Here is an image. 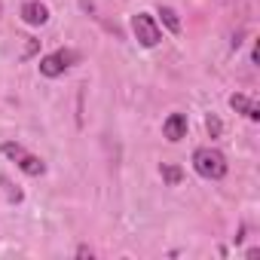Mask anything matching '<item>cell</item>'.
Segmentation results:
<instances>
[{"label":"cell","mask_w":260,"mask_h":260,"mask_svg":"<svg viewBox=\"0 0 260 260\" xmlns=\"http://www.w3.org/2000/svg\"><path fill=\"white\" fill-rule=\"evenodd\" d=\"M159 175H162V181H166L169 187H178V184L184 181V169L175 166V162H162V166H159Z\"/></svg>","instance_id":"9"},{"label":"cell","mask_w":260,"mask_h":260,"mask_svg":"<svg viewBox=\"0 0 260 260\" xmlns=\"http://www.w3.org/2000/svg\"><path fill=\"white\" fill-rule=\"evenodd\" d=\"M37 46H40V40H28V49H25V58H31V55L37 52Z\"/></svg>","instance_id":"12"},{"label":"cell","mask_w":260,"mask_h":260,"mask_svg":"<svg viewBox=\"0 0 260 260\" xmlns=\"http://www.w3.org/2000/svg\"><path fill=\"white\" fill-rule=\"evenodd\" d=\"M22 22L31 28H43L49 22V7L40 4V0H25L22 4Z\"/></svg>","instance_id":"5"},{"label":"cell","mask_w":260,"mask_h":260,"mask_svg":"<svg viewBox=\"0 0 260 260\" xmlns=\"http://www.w3.org/2000/svg\"><path fill=\"white\" fill-rule=\"evenodd\" d=\"M193 169H196V175L205 178V181H223L226 172H230L226 156H223L217 147H211V144L193 150Z\"/></svg>","instance_id":"1"},{"label":"cell","mask_w":260,"mask_h":260,"mask_svg":"<svg viewBox=\"0 0 260 260\" xmlns=\"http://www.w3.org/2000/svg\"><path fill=\"white\" fill-rule=\"evenodd\" d=\"M156 16L162 19V25L169 28V34H181V19H178V10H172V7H159V10H156Z\"/></svg>","instance_id":"8"},{"label":"cell","mask_w":260,"mask_h":260,"mask_svg":"<svg viewBox=\"0 0 260 260\" xmlns=\"http://www.w3.org/2000/svg\"><path fill=\"white\" fill-rule=\"evenodd\" d=\"M74 64H80V52L77 49H55V52H49V55H43L40 58V74L43 77H49V80H55V77H61V74H68Z\"/></svg>","instance_id":"3"},{"label":"cell","mask_w":260,"mask_h":260,"mask_svg":"<svg viewBox=\"0 0 260 260\" xmlns=\"http://www.w3.org/2000/svg\"><path fill=\"white\" fill-rule=\"evenodd\" d=\"M0 184L7 187V196H10V202H22V199H25V196H22V190H19V187H13V181H10L7 175H0Z\"/></svg>","instance_id":"10"},{"label":"cell","mask_w":260,"mask_h":260,"mask_svg":"<svg viewBox=\"0 0 260 260\" xmlns=\"http://www.w3.org/2000/svg\"><path fill=\"white\" fill-rule=\"evenodd\" d=\"M77 257H92V251H89L86 245H80V248H77Z\"/></svg>","instance_id":"13"},{"label":"cell","mask_w":260,"mask_h":260,"mask_svg":"<svg viewBox=\"0 0 260 260\" xmlns=\"http://www.w3.org/2000/svg\"><path fill=\"white\" fill-rule=\"evenodd\" d=\"M0 153H4L7 159H13L28 178H40V175H46V162H43L40 156H34L31 150H25L19 141H7L4 147H0Z\"/></svg>","instance_id":"2"},{"label":"cell","mask_w":260,"mask_h":260,"mask_svg":"<svg viewBox=\"0 0 260 260\" xmlns=\"http://www.w3.org/2000/svg\"><path fill=\"white\" fill-rule=\"evenodd\" d=\"M132 34H135V40H138L144 49H153V46L162 43V28H159V22H156L150 13L132 16Z\"/></svg>","instance_id":"4"},{"label":"cell","mask_w":260,"mask_h":260,"mask_svg":"<svg viewBox=\"0 0 260 260\" xmlns=\"http://www.w3.org/2000/svg\"><path fill=\"white\" fill-rule=\"evenodd\" d=\"M230 107L236 110V113H242V116H248L251 122H257L260 119V104L251 98V95H242V92H233L230 95Z\"/></svg>","instance_id":"7"},{"label":"cell","mask_w":260,"mask_h":260,"mask_svg":"<svg viewBox=\"0 0 260 260\" xmlns=\"http://www.w3.org/2000/svg\"><path fill=\"white\" fill-rule=\"evenodd\" d=\"M187 113H169L166 116V122H162V135L172 141V144H178L184 135H187Z\"/></svg>","instance_id":"6"},{"label":"cell","mask_w":260,"mask_h":260,"mask_svg":"<svg viewBox=\"0 0 260 260\" xmlns=\"http://www.w3.org/2000/svg\"><path fill=\"white\" fill-rule=\"evenodd\" d=\"M205 128H208V135H211V138H220V119H217L214 113L205 116Z\"/></svg>","instance_id":"11"},{"label":"cell","mask_w":260,"mask_h":260,"mask_svg":"<svg viewBox=\"0 0 260 260\" xmlns=\"http://www.w3.org/2000/svg\"><path fill=\"white\" fill-rule=\"evenodd\" d=\"M0 16H4V4H0Z\"/></svg>","instance_id":"14"}]
</instances>
